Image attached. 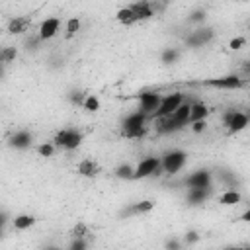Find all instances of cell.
I'll return each mask as SVG.
<instances>
[{
    "label": "cell",
    "instance_id": "26",
    "mask_svg": "<svg viewBox=\"0 0 250 250\" xmlns=\"http://www.w3.org/2000/svg\"><path fill=\"white\" fill-rule=\"evenodd\" d=\"M121 135L125 139H143L146 135V125L141 127H129V129H121Z\"/></svg>",
    "mask_w": 250,
    "mask_h": 250
},
{
    "label": "cell",
    "instance_id": "33",
    "mask_svg": "<svg viewBox=\"0 0 250 250\" xmlns=\"http://www.w3.org/2000/svg\"><path fill=\"white\" fill-rule=\"evenodd\" d=\"M70 234H72V236H82V238H86V236L90 234V229H88V225L78 223V225H74V229L70 230Z\"/></svg>",
    "mask_w": 250,
    "mask_h": 250
},
{
    "label": "cell",
    "instance_id": "24",
    "mask_svg": "<svg viewBox=\"0 0 250 250\" xmlns=\"http://www.w3.org/2000/svg\"><path fill=\"white\" fill-rule=\"evenodd\" d=\"M115 20H117L119 23H123V25H133V23L137 21L129 6H127V8H121V10H117V14H115Z\"/></svg>",
    "mask_w": 250,
    "mask_h": 250
},
{
    "label": "cell",
    "instance_id": "31",
    "mask_svg": "<svg viewBox=\"0 0 250 250\" xmlns=\"http://www.w3.org/2000/svg\"><path fill=\"white\" fill-rule=\"evenodd\" d=\"M86 96H88V94H84L82 90H70V92L66 94L68 102H70V104H74V105H82V104H84V100H86Z\"/></svg>",
    "mask_w": 250,
    "mask_h": 250
},
{
    "label": "cell",
    "instance_id": "32",
    "mask_svg": "<svg viewBox=\"0 0 250 250\" xmlns=\"http://www.w3.org/2000/svg\"><path fill=\"white\" fill-rule=\"evenodd\" d=\"M205 18H207V12H205L203 8H199V10H193V12L188 16V23H203Z\"/></svg>",
    "mask_w": 250,
    "mask_h": 250
},
{
    "label": "cell",
    "instance_id": "28",
    "mask_svg": "<svg viewBox=\"0 0 250 250\" xmlns=\"http://www.w3.org/2000/svg\"><path fill=\"white\" fill-rule=\"evenodd\" d=\"M16 55H18L16 47H0V62H2V64L12 62V61L16 59Z\"/></svg>",
    "mask_w": 250,
    "mask_h": 250
},
{
    "label": "cell",
    "instance_id": "39",
    "mask_svg": "<svg viewBox=\"0 0 250 250\" xmlns=\"http://www.w3.org/2000/svg\"><path fill=\"white\" fill-rule=\"evenodd\" d=\"M189 125H191V129H193L195 133H203L207 123H205V119H199V121H193V123H189Z\"/></svg>",
    "mask_w": 250,
    "mask_h": 250
},
{
    "label": "cell",
    "instance_id": "14",
    "mask_svg": "<svg viewBox=\"0 0 250 250\" xmlns=\"http://www.w3.org/2000/svg\"><path fill=\"white\" fill-rule=\"evenodd\" d=\"M156 119H158V127H156V131H158L160 135H168V133H176V131L184 129L172 115H164V117H156Z\"/></svg>",
    "mask_w": 250,
    "mask_h": 250
},
{
    "label": "cell",
    "instance_id": "9",
    "mask_svg": "<svg viewBox=\"0 0 250 250\" xmlns=\"http://www.w3.org/2000/svg\"><path fill=\"white\" fill-rule=\"evenodd\" d=\"M152 207H154V203H152L150 199L137 201V203H131V205H127L125 209H121V211H119V217H121V219H127V217H133V215H143V213H148Z\"/></svg>",
    "mask_w": 250,
    "mask_h": 250
},
{
    "label": "cell",
    "instance_id": "27",
    "mask_svg": "<svg viewBox=\"0 0 250 250\" xmlns=\"http://www.w3.org/2000/svg\"><path fill=\"white\" fill-rule=\"evenodd\" d=\"M133 172H135V168H133L131 164H119V166L113 170V174H115L119 180H133Z\"/></svg>",
    "mask_w": 250,
    "mask_h": 250
},
{
    "label": "cell",
    "instance_id": "11",
    "mask_svg": "<svg viewBox=\"0 0 250 250\" xmlns=\"http://www.w3.org/2000/svg\"><path fill=\"white\" fill-rule=\"evenodd\" d=\"M129 8H131V12H133V16H135L137 21L148 20V18H152V14H154L148 0H137V2H133Z\"/></svg>",
    "mask_w": 250,
    "mask_h": 250
},
{
    "label": "cell",
    "instance_id": "34",
    "mask_svg": "<svg viewBox=\"0 0 250 250\" xmlns=\"http://www.w3.org/2000/svg\"><path fill=\"white\" fill-rule=\"evenodd\" d=\"M41 41H43V39L39 37V33H37V35H31V37L25 39V49H27V51H37Z\"/></svg>",
    "mask_w": 250,
    "mask_h": 250
},
{
    "label": "cell",
    "instance_id": "23",
    "mask_svg": "<svg viewBox=\"0 0 250 250\" xmlns=\"http://www.w3.org/2000/svg\"><path fill=\"white\" fill-rule=\"evenodd\" d=\"M33 225H35V217H33V215H27V213L18 215V217L14 219V229H16V230H25V229H29V227H33Z\"/></svg>",
    "mask_w": 250,
    "mask_h": 250
},
{
    "label": "cell",
    "instance_id": "21",
    "mask_svg": "<svg viewBox=\"0 0 250 250\" xmlns=\"http://www.w3.org/2000/svg\"><path fill=\"white\" fill-rule=\"evenodd\" d=\"M146 113H143V111H135V113H131V115H127L125 119H123V127L121 129H129V127H141V125H145V121H146Z\"/></svg>",
    "mask_w": 250,
    "mask_h": 250
},
{
    "label": "cell",
    "instance_id": "15",
    "mask_svg": "<svg viewBox=\"0 0 250 250\" xmlns=\"http://www.w3.org/2000/svg\"><path fill=\"white\" fill-rule=\"evenodd\" d=\"M217 178H219V182H221L225 188H229V189H238V188H240V178H238L234 172L227 170V168H221V170L217 172Z\"/></svg>",
    "mask_w": 250,
    "mask_h": 250
},
{
    "label": "cell",
    "instance_id": "16",
    "mask_svg": "<svg viewBox=\"0 0 250 250\" xmlns=\"http://www.w3.org/2000/svg\"><path fill=\"white\" fill-rule=\"evenodd\" d=\"M246 125H248V115H246L244 111H234L232 117H230L229 123H227V129H229V133L232 135V133L242 131Z\"/></svg>",
    "mask_w": 250,
    "mask_h": 250
},
{
    "label": "cell",
    "instance_id": "38",
    "mask_svg": "<svg viewBox=\"0 0 250 250\" xmlns=\"http://www.w3.org/2000/svg\"><path fill=\"white\" fill-rule=\"evenodd\" d=\"M244 43H246V39H244V37H234V39H230L229 47H230L232 51H236V49H240V47H242Z\"/></svg>",
    "mask_w": 250,
    "mask_h": 250
},
{
    "label": "cell",
    "instance_id": "42",
    "mask_svg": "<svg viewBox=\"0 0 250 250\" xmlns=\"http://www.w3.org/2000/svg\"><path fill=\"white\" fill-rule=\"evenodd\" d=\"M240 221H250V211H244L242 217H240Z\"/></svg>",
    "mask_w": 250,
    "mask_h": 250
},
{
    "label": "cell",
    "instance_id": "3",
    "mask_svg": "<svg viewBox=\"0 0 250 250\" xmlns=\"http://www.w3.org/2000/svg\"><path fill=\"white\" fill-rule=\"evenodd\" d=\"M186 158H188V154H186L184 150L174 148V150H168V152L160 158V166H162V170H164L168 176H174V174L186 164Z\"/></svg>",
    "mask_w": 250,
    "mask_h": 250
},
{
    "label": "cell",
    "instance_id": "17",
    "mask_svg": "<svg viewBox=\"0 0 250 250\" xmlns=\"http://www.w3.org/2000/svg\"><path fill=\"white\" fill-rule=\"evenodd\" d=\"M76 172H78L80 176L94 178V176H98V174H100V164H98V162H94L92 158H84L82 162H78Z\"/></svg>",
    "mask_w": 250,
    "mask_h": 250
},
{
    "label": "cell",
    "instance_id": "10",
    "mask_svg": "<svg viewBox=\"0 0 250 250\" xmlns=\"http://www.w3.org/2000/svg\"><path fill=\"white\" fill-rule=\"evenodd\" d=\"M31 145H33V135H31V131H27V129L16 131V133L8 139V146H12V148H27V146H31Z\"/></svg>",
    "mask_w": 250,
    "mask_h": 250
},
{
    "label": "cell",
    "instance_id": "35",
    "mask_svg": "<svg viewBox=\"0 0 250 250\" xmlns=\"http://www.w3.org/2000/svg\"><path fill=\"white\" fill-rule=\"evenodd\" d=\"M37 152H39L41 156H53V154H55V145H53V143L37 145Z\"/></svg>",
    "mask_w": 250,
    "mask_h": 250
},
{
    "label": "cell",
    "instance_id": "43",
    "mask_svg": "<svg viewBox=\"0 0 250 250\" xmlns=\"http://www.w3.org/2000/svg\"><path fill=\"white\" fill-rule=\"evenodd\" d=\"M0 76H2V62H0Z\"/></svg>",
    "mask_w": 250,
    "mask_h": 250
},
{
    "label": "cell",
    "instance_id": "12",
    "mask_svg": "<svg viewBox=\"0 0 250 250\" xmlns=\"http://www.w3.org/2000/svg\"><path fill=\"white\" fill-rule=\"evenodd\" d=\"M59 25H61V20H59V18H47V20L39 25V37H41L43 41L55 37L57 31H59Z\"/></svg>",
    "mask_w": 250,
    "mask_h": 250
},
{
    "label": "cell",
    "instance_id": "22",
    "mask_svg": "<svg viewBox=\"0 0 250 250\" xmlns=\"http://www.w3.org/2000/svg\"><path fill=\"white\" fill-rule=\"evenodd\" d=\"M242 199V195L238 193V189H227L225 193L219 195V203L223 205H238Z\"/></svg>",
    "mask_w": 250,
    "mask_h": 250
},
{
    "label": "cell",
    "instance_id": "29",
    "mask_svg": "<svg viewBox=\"0 0 250 250\" xmlns=\"http://www.w3.org/2000/svg\"><path fill=\"white\" fill-rule=\"evenodd\" d=\"M82 107H84L86 111L94 113V111H98V109H100V100H98L94 94H88V96H86V100H84V104H82Z\"/></svg>",
    "mask_w": 250,
    "mask_h": 250
},
{
    "label": "cell",
    "instance_id": "20",
    "mask_svg": "<svg viewBox=\"0 0 250 250\" xmlns=\"http://www.w3.org/2000/svg\"><path fill=\"white\" fill-rule=\"evenodd\" d=\"M207 115H209V107H207L205 104H201V102H191V105H189V117H188L189 123L199 121V119H205Z\"/></svg>",
    "mask_w": 250,
    "mask_h": 250
},
{
    "label": "cell",
    "instance_id": "2",
    "mask_svg": "<svg viewBox=\"0 0 250 250\" xmlns=\"http://www.w3.org/2000/svg\"><path fill=\"white\" fill-rule=\"evenodd\" d=\"M82 139H84V133L82 131H78L74 127H68V129H61L55 135L53 145L55 146H61V148H66V150H74V148L80 146Z\"/></svg>",
    "mask_w": 250,
    "mask_h": 250
},
{
    "label": "cell",
    "instance_id": "7",
    "mask_svg": "<svg viewBox=\"0 0 250 250\" xmlns=\"http://www.w3.org/2000/svg\"><path fill=\"white\" fill-rule=\"evenodd\" d=\"M211 172L207 168H201V170H195L193 174L186 176L184 178V186L188 188H211Z\"/></svg>",
    "mask_w": 250,
    "mask_h": 250
},
{
    "label": "cell",
    "instance_id": "6",
    "mask_svg": "<svg viewBox=\"0 0 250 250\" xmlns=\"http://www.w3.org/2000/svg\"><path fill=\"white\" fill-rule=\"evenodd\" d=\"M137 100H139V111H143V113H146V115H152L154 111H156V107L160 105V100H162V96L160 94H156V92H143V94H139V96H135Z\"/></svg>",
    "mask_w": 250,
    "mask_h": 250
},
{
    "label": "cell",
    "instance_id": "19",
    "mask_svg": "<svg viewBox=\"0 0 250 250\" xmlns=\"http://www.w3.org/2000/svg\"><path fill=\"white\" fill-rule=\"evenodd\" d=\"M189 105H191V102H188V100H184L170 115L182 125V127H186V125H189V121H188V117H189Z\"/></svg>",
    "mask_w": 250,
    "mask_h": 250
},
{
    "label": "cell",
    "instance_id": "25",
    "mask_svg": "<svg viewBox=\"0 0 250 250\" xmlns=\"http://www.w3.org/2000/svg\"><path fill=\"white\" fill-rule=\"evenodd\" d=\"M178 59H180V49H176V47H168L160 55V61L164 64H174V62H178Z\"/></svg>",
    "mask_w": 250,
    "mask_h": 250
},
{
    "label": "cell",
    "instance_id": "8",
    "mask_svg": "<svg viewBox=\"0 0 250 250\" xmlns=\"http://www.w3.org/2000/svg\"><path fill=\"white\" fill-rule=\"evenodd\" d=\"M160 164V158L158 156H146L139 162V166L135 168L133 172V180H141V178H148L152 176V172L156 170V166Z\"/></svg>",
    "mask_w": 250,
    "mask_h": 250
},
{
    "label": "cell",
    "instance_id": "30",
    "mask_svg": "<svg viewBox=\"0 0 250 250\" xmlns=\"http://www.w3.org/2000/svg\"><path fill=\"white\" fill-rule=\"evenodd\" d=\"M78 29H80V20H78V18H70V20L66 21V33H64V37H66V39L74 37V35L78 33Z\"/></svg>",
    "mask_w": 250,
    "mask_h": 250
},
{
    "label": "cell",
    "instance_id": "40",
    "mask_svg": "<svg viewBox=\"0 0 250 250\" xmlns=\"http://www.w3.org/2000/svg\"><path fill=\"white\" fill-rule=\"evenodd\" d=\"M8 219H10V217H8V213L0 209V236L4 234V227H6V223H8Z\"/></svg>",
    "mask_w": 250,
    "mask_h": 250
},
{
    "label": "cell",
    "instance_id": "5",
    "mask_svg": "<svg viewBox=\"0 0 250 250\" xmlns=\"http://www.w3.org/2000/svg\"><path fill=\"white\" fill-rule=\"evenodd\" d=\"M186 100V96L182 92H176V94H170L166 98L160 100V105L156 107V111L152 113V117H164V115H170L182 102Z\"/></svg>",
    "mask_w": 250,
    "mask_h": 250
},
{
    "label": "cell",
    "instance_id": "36",
    "mask_svg": "<svg viewBox=\"0 0 250 250\" xmlns=\"http://www.w3.org/2000/svg\"><path fill=\"white\" fill-rule=\"evenodd\" d=\"M72 238H74V240H72L70 246H68L70 250H84V248H88V242H86L82 236H72Z\"/></svg>",
    "mask_w": 250,
    "mask_h": 250
},
{
    "label": "cell",
    "instance_id": "13",
    "mask_svg": "<svg viewBox=\"0 0 250 250\" xmlns=\"http://www.w3.org/2000/svg\"><path fill=\"white\" fill-rule=\"evenodd\" d=\"M209 195H211V188H189L188 195H186V201L189 205H199V203L207 201Z\"/></svg>",
    "mask_w": 250,
    "mask_h": 250
},
{
    "label": "cell",
    "instance_id": "18",
    "mask_svg": "<svg viewBox=\"0 0 250 250\" xmlns=\"http://www.w3.org/2000/svg\"><path fill=\"white\" fill-rule=\"evenodd\" d=\"M27 29H29V18H25V16H16L8 21V33H12V35L23 33Z\"/></svg>",
    "mask_w": 250,
    "mask_h": 250
},
{
    "label": "cell",
    "instance_id": "1",
    "mask_svg": "<svg viewBox=\"0 0 250 250\" xmlns=\"http://www.w3.org/2000/svg\"><path fill=\"white\" fill-rule=\"evenodd\" d=\"M188 86H197V88H225V90H236L246 86V78H240L238 74H227L221 78H205L197 82H189Z\"/></svg>",
    "mask_w": 250,
    "mask_h": 250
},
{
    "label": "cell",
    "instance_id": "4",
    "mask_svg": "<svg viewBox=\"0 0 250 250\" xmlns=\"http://www.w3.org/2000/svg\"><path fill=\"white\" fill-rule=\"evenodd\" d=\"M213 37H215V29L205 25V27H197V29L189 31V33L184 37V43H186L188 47H191V49H197V47H203V45H207L209 41H213Z\"/></svg>",
    "mask_w": 250,
    "mask_h": 250
},
{
    "label": "cell",
    "instance_id": "37",
    "mask_svg": "<svg viewBox=\"0 0 250 250\" xmlns=\"http://www.w3.org/2000/svg\"><path fill=\"white\" fill-rule=\"evenodd\" d=\"M197 240H199V234H197L195 230H188L186 236H184V242H186V244H195Z\"/></svg>",
    "mask_w": 250,
    "mask_h": 250
},
{
    "label": "cell",
    "instance_id": "41",
    "mask_svg": "<svg viewBox=\"0 0 250 250\" xmlns=\"http://www.w3.org/2000/svg\"><path fill=\"white\" fill-rule=\"evenodd\" d=\"M164 246H166V248H174V250H178V248H182V242H178L176 238H170V240H166Z\"/></svg>",
    "mask_w": 250,
    "mask_h": 250
}]
</instances>
